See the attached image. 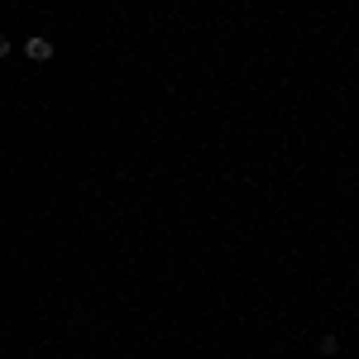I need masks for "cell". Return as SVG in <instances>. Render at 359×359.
I'll return each instance as SVG.
<instances>
[{
    "label": "cell",
    "instance_id": "obj_1",
    "mask_svg": "<svg viewBox=\"0 0 359 359\" xmlns=\"http://www.w3.org/2000/svg\"><path fill=\"white\" fill-rule=\"evenodd\" d=\"M25 53L34 57V62H48V57H53V43H48V39H29Z\"/></svg>",
    "mask_w": 359,
    "mask_h": 359
},
{
    "label": "cell",
    "instance_id": "obj_2",
    "mask_svg": "<svg viewBox=\"0 0 359 359\" xmlns=\"http://www.w3.org/2000/svg\"><path fill=\"white\" fill-rule=\"evenodd\" d=\"M5 53H10V39H5V34H0V57H5Z\"/></svg>",
    "mask_w": 359,
    "mask_h": 359
}]
</instances>
